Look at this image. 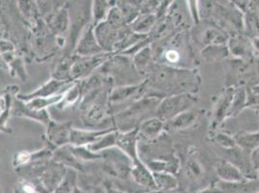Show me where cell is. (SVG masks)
<instances>
[{
    "mask_svg": "<svg viewBox=\"0 0 259 193\" xmlns=\"http://www.w3.org/2000/svg\"><path fill=\"white\" fill-rule=\"evenodd\" d=\"M193 100L189 95L166 96L160 103L156 111V117L166 123L180 113L189 110Z\"/></svg>",
    "mask_w": 259,
    "mask_h": 193,
    "instance_id": "1",
    "label": "cell"
},
{
    "mask_svg": "<svg viewBox=\"0 0 259 193\" xmlns=\"http://www.w3.org/2000/svg\"><path fill=\"white\" fill-rule=\"evenodd\" d=\"M109 58V54H99L93 57H80L77 61L73 63L71 69L72 79H78L87 77L100 65L105 63Z\"/></svg>",
    "mask_w": 259,
    "mask_h": 193,
    "instance_id": "2",
    "label": "cell"
},
{
    "mask_svg": "<svg viewBox=\"0 0 259 193\" xmlns=\"http://www.w3.org/2000/svg\"><path fill=\"white\" fill-rule=\"evenodd\" d=\"M103 49L98 43L95 27L89 25L79 39L76 45V54L79 57H93L103 54Z\"/></svg>",
    "mask_w": 259,
    "mask_h": 193,
    "instance_id": "3",
    "label": "cell"
},
{
    "mask_svg": "<svg viewBox=\"0 0 259 193\" xmlns=\"http://www.w3.org/2000/svg\"><path fill=\"white\" fill-rule=\"evenodd\" d=\"M73 128L67 124H60L51 121L47 128V136L51 144L57 148H62L70 144L71 130Z\"/></svg>",
    "mask_w": 259,
    "mask_h": 193,
    "instance_id": "4",
    "label": "cell"
},
{
    "mask_svg": "<svg viewBox=\"0 0 259 193\" xmlns=\"http://www.w3.org/2000/svg\"><path fill=\"white\" fill-rule=\"evenodd\" d=\"M115 130L114 129H104V130H84V129H72L70 144L73 146H89L94 144L98 140L109 132Z\"/></svg>",
    "mask_w": 259,
    "mask_h": 193,
    "instance_id": "5",
    "label": "cell"
},
{
    "mask_svg": "<svg viewBox=\"0 0 259 193\" xmlns=\"http://www.w3.org/2000/svg\"><path fill=\"white\" fill-rule=\"evenodd\" d=\"M131 175L133 180L139 185L152 190L153 192L158 191L153 172L142 161H136L133 164Z\"/></svg>",
    "mask_w": 259,
    "mask_h": 193,
    "instance_id": "6",
    "label": "cell"
},
{
    "mask_svg": "<svg viewBox=\"0 0 259 193\" xmlns=\"http://www.w3.org/2000/svg\"><path fill=\"white\" fill-rule=\"evenodd\" d=\"M72 86H73V83L70 84L69 81L52 79L32 93H30L28 95H24V96H20V99H22V101H24V102H28L33 99L55 96V95H59L58 92H61L63 89H70Z\"/></svg>",
    "mask_w": 259,
    "mask_h": 193,
    "instance_id": "7",
    "label": "cell"
},
{
    "mask_svg": "<svg viewBox=\"0 0 259 193\" xmlns=\"http://www.w3.org/2000/svg\"><path fill=\"white\" fill-rule=\"evenodd\" d=\"M68 169L62 164H56L50 167L42 176V185L47 193H54L56 188L61 184L67 175Z\"/></svg>",
    "mask_w": 259,
    "mask_h": 193,
    "instance_id": "8",
    "label": "cell"
},
{
    "mask_svg": "<svg viewBox=\"0 0 259 193\" xmlns=\"http://www.w3.org/2000/svg\"><path fill=\"white\" fill-rule=\"evenodd\" d=\"M139 129H131L127 132H119L118 141L116 147L125 153L135 163L139 161V156L137 152V141H138Z\"/></svg>",
    "mask_w": 259,
    "mask_h": 193,
    "instance_id": "9",
    "label": "cell"
},
{
    "mask_svg": "<svg viewBox=\"0 0 259 193\" xmlns=\"http://www.w3.org/2000/svg\"><path fill=\"white\" fill-rule=\"evenodd\" d=\"M117 30L108 25L107 22H101L95 27V35L98 43L104 52L109 53L113 50V45L116 43Z\"/></svg>",
    "mask_w": 259,
    "mask_h": 193,
    "instance_id": "10",
    "label": "cell"
},
{
    "mask_svg": "<svg viewBox=\"0 0 259 193\" xmlns=\"http://www.w3.org/2000/svg\"><path fill=\"white\" fill-rule=\"evenodd\" d=\"M164 129V122L157 117L142 121L139 128L138 138L141 140L156 139Z\"/></svg>",
    "mask_w": 259,
    "mask_h": 193,
    "instance_id": "11",
    "label": "cell"
},
{
    "mask_svg": "<svg viewBox=\"0 0 259 193\" xmlns=\"http://www.w3.org/2000/svg\"><path fill=\"white\" fill-rule=\"evenodd\" d=\"M218 176L227 182H244L243 173L229 161H220L216 166Z\"/></svg>",
    "mask_w": 259,
    "mask_h": 193,
    "instance_id": "12",
    "label": "cell"
},
{
    "mask_svg": "<svg viewBox=\"0 0 259 193\" xmlns=\"http://www.w3.org/2000/svg\"><path fill=\"white\" fill-rule=\"evenodd\" d=\"M197 118V113L192 110H187L176 117L164 123V129L168 130H180L191 127Z\"/></svg>",
    "mask_w": 259,
    "mask_h": 193,
    "instance_id": "13",
    "label": "cell"
},
{
    "mask_svg": "<svg viewBox=\"0 0 259 193\" xmlns=\"http://www.w3.org/2000/svg\"><path fill=\"white\" fill-rule=\"evenodd\" d=\"M155 182L160 192H168L177 188L178 182L171 173L167 172H153Z\"/></svg>",
    "mask_w": 259,
    "mask_h": 193,
    "instance_id": "14",
    "label": "cell"
},
{
    "mask_svg": "<svg viewBox=\"0 0 259 193\" xmlns=\"http://www.w3.org/2000/svg\"><path fill=\"white\" fill-rule=\"evenodd\" d=\"M143 87V84H139V85H129L123 86V87H117L115 88L112 93L109 96V101L111 103H122L125 102L132 96H136L140 91L141 88Z\"/></svg>",
    "mask_w": 259,
    "mask_h": 193,
    "instance_id": "15",
    "label": "cell"
},
{
    "mask_svg": "<svg viewBox=\"0 0 259 193\" xmlns=\"http://www.w3.org/2000/svg\"><path fill=\"white\" fill-rule=\"evenodd\" d=\"M119 132L113 130L111 132H109L108 134H106L105 136H103L100 140H98L97 142H95L94 144H91L89 146H87L90 150L94 153L99 152H104V151L108 150L110 148H113L117 145V141H118Z\"/></svg>",
    "mask_w": 259,
    "mask_h": 193,
    "instance_id": "16",
    "label": "cell"
},
{
    "mask_svg": "<svg viewBox=\"0 0 259 193\" xmlns=\"http://www.w3.org/2000/svg\"><path fill=\"white\" fill-rule=\"evenodd\" d=\"M64 98V94H59L49 98H38L33 99L31 101L24 102L25 106L33 110H46V108L52 105H56Z\"/></svg>",
    "mask_w": 259,
    "mask_h": 193,
    "instance_id": "17",
    "label": "cell"
},
{
    "mask_svg": "<svg viewBox=\"0 0 259 193\" xmlns=\"http://www.w3.org/2000/svg\"><path fill=\"white\" fill-rule=\"evenodd\" d=\"M55 160L58 161L60 164L64 166H70L72 168L81 169L79 162L77 159L72 154L69 146H64L62 148H59V150L55 153Z\"/></svg>",
    "mask_w": 259,
    "mask_h": 193,
    "instance_id": "18",
    "label": "cell"
},
{
    "mask_svg": "<svg viewBox=\"0 0 259 193\" xmlns=\"http://www.w3.org/2000/svg\"><path fill=\"white\" fill-rule=\"evenodd\" d=\"M17 111L21 115L37 120L39 122H42L44 125H46L47 127L50 124V122L52 121L50 119V116H49L47 110H33V109L27 108L24 103L19 104V106H17Z\"/></svg>",
    "mask_w": 259,
    "mask_h": 193,
    "instance_id": "19",
    "label": "cell"
},
{
    "mask_svg": "<svg viewBox=\"0 0 259 193\" xmlns=\"http://www.w3.org/2000/svg\"><path fill=\"white\" fill-rule=\"evenodd\" d=\"M151 49L149 46L142 47L141 51L135 55L134 60H133V63L135 65V67L141 73L146 71L148 69L149 65H151Z\"/></svg>",
    "mask_w": 259,
    "mask_h": 193,
    "instance_id": "20",
    "label": "cell"
},
{
    "mask_svg": "<svg viewBox=\"0 0 259 193\" xmlns=\"http://www.w3.org/2000/svg\"><path fill=\"white\" fill-rule=\"evenodd\" d=\"M156 22V16L153 14H144L133 22V30L137 34L148 32Z\"/></svg>",
    "mask_w": 259,
    "mask_h": 193,
    "instance_id": "21",
    "label": "cell"
},
{
    "mask_svg": "<svg viewBox=\"0 0 259 193\" xmlns=\"http://www.w3.org/2000/svg\"><path fill=\"white\" fill-rule=\"evenodd\" d=\"M111 9L108 1H94L93 2V18L96 25L101 22H106L108 12Z\"/></svg>",
    "mask_w": 259,
    "mask_h": 193,
    "instance_id": "22",
    "label": "cell"
},
{
    "mask_svg": "<svg viewBox=\"0 0 259 193\" xmlns=\"http://www.w3.org/2000/svg\"><path fill=\"white\" fill-rule=\"evenodd\" d=\"M106 22H108L110 27H112L115 30H118L119 28L123 27L127 23L123 13L117 6L111 7V9L108 12V18Z\"/></svg>",
    "mask_w": 259,
    "mask_h": 193,
    "instance_id": "23",
    "label": "cell"
},
{
    "mask_svg": "<svg viewBox=\"0 0 259 193\" xmlns=\"http://www.w3.org/2000/svg\"><path fill=\"white\" fill-rule=\"evenodd\" d=\"M70 150L72 152V154L76 157L77 160H81V161H94L97 160L100 158H103L102 154H98V153H94L90 150L87 146H69Z\"/></svg>",
    "mask_w": 259,
    "mask_h": 193,
    "instance_id": "24",
    "label": "cell"
},
{
    "mask_svg": "<svg viewBox=\"0 0 259 193\" xmlns=\"http://www.w3.org/2000/svg\"><path fill=\"white\" fill-rule=\"evenodd\" d=\"M236 143L244 150L254 151L259 148V132L241 135L236 139Z\"/></svg>",
    "mask_w": 259,
    "mask_h": 193,
    "instance_id": "25",
    "label": "cell"
},
{
    "mask_svg": "<svg viewBox=\"0 0 259 193\" xmlns=\"http://www.w3.org/2000/svg\"><path fill=\"white\" fill-rule=\"evenodd\" d=\"M69 25V14L66 9H62L57 13L52 22V28L54 32L61 34L65 32Z\"/></svg>",
    "mask_w": 259,
    "mask_h": 193,
    "instance_id": "26",
    "label": "cell"
},
{
    "mask_svg": "<svg viewBox=\"0 0 259 193\" xmlns=\"http://www.w3.org/2000/svg\"><path fill=\"white\" fill-rule=\"evenodd\" d=\"M227 55V49L223 45H210L202 52V56L207 61H217Z\"/></svg>",
    "mask_w": 259,
    "mask_h": 193,
    "instance_id": "27",
    "label": "cell"
},
{
    "mask_svg": "<svg viewBox=\"0 0 259 193\" xmlns=\"http://www.w3.org/2000/svg\"><path fill=\"white\" fill-rule=\"evenodd\" d=\"M82 89V87L80 86L79 83H74L73 86L70 88V89H68L67 90V92H66V94L64 95V98H63V107H67V106H71V105H73V104H75L76 101L78 100V98L80 96V94H81V90Z\"/></svg>",
    "mask_w": 259,
    "mask_h": 193,
    "instance_id": "28",
    "label": "cell"
},
{
    "mask_svg": "<svg viewBox=\"0 0 259 193\" xmlns=\"http://www.w3.org/2000/svg\"><path fill=\"white\" fill-rule=\"evenodd\" d=\"M215 142L217 144H219L220 146H222L223 148L227 149V150L235 148V146H236V141L235 140L227 136V134H223V133L217 135L215 137Z\"/></svg>",
    "mask_w": 259,
    "mask_h": 193,
    "instance_id": "29",
    "label": "cell"
},
{
    "mask_svg": "<svg viewBox=\"0 0 259 193\" xmlns=\"http://www.w3.org/2000/svg\"><path fill=\"white\" fill-rule=\"evenodd\" d=\"M246 101V94H245V91L240 89L238 90L237 92L234 94V99H233V110L235 109L236 111H238L240 108L243 107V104L245 103Z\"/></svg>",
    "mask_w": 259,
    "mask_h": 193,
    "instance_id": "30",
    "label": "cell"
},
{
    "mask_svg": "<svg viewBox=\"0 0 259 193\" xmlns=\"http://www.w3.org/2000/svg\"><path fill=\"white\" fill-rule=\"evenodd\" d=\"M103 109L99 106H94L93 108H91V110L89 111L88 114V119L89 121H98L99 119L103 116Z\"/></svg>",
    "mask_w": 259,
    "mask_h": 193,
    "instance_id": "31",
    "label": "cell"
},
{
    "mask_svg": "<svg viewBox=\"0 0 259 193\" xmlns=\"http://www.w3.org/2000/svg\"><path fill=\"white\" fill-rule=\"evenodd\" d=\"M165 58L170 63H175L179 60V54L175 51H168L165 53Z\"/></svg>",
    "mask_w": 259,
    "mask_h": 193,
    "instance_id": "32",
    "label": "cell"
},
{
    "mask_svg": "<svg viewBox=\"0 0 259 193\" xmlns=\"http://www.w3.org/2000/svg\"><path fill=\"white\" fill-rule=\"evenodd\" d=\"M251 162L254 168L258 169L259 167V148L251 153Z\"/></svg>",
    "mask_w": 259,
    "mask_h": 193,
    "instance_id": "33",
    "label": "cell"
},
{
    "mask_svg": "<svg viewBox=\"0 0 259 193\" xmlns=\"http://www.w3.org/2000/svg\"><path fill=\"white\" fill-rule=\"evenodd\" d=\"M104 188H105V190H106V193H126L125 191L121 190V189L114 188V187H112L111 185H108V184H105Z\"/></svg>",
    "mask_w": 259,
    "mask_h": 193,
    "instance_id": "34",
    "label": "cell"
},
{
    "mask_svg": "<svg viewBox=\"0 0 259 193\" xmlns=\"http://www.w3.org/2000/svg\"><path fill=\"white\" fill-rule=\"evenodd\" d=\"M90 193H106V190H105V188L95 187L94 189H92V191Z\"/></svg>",
    "mask_w": 259,
    "mask_h": 193,
    "instance_id": "35",
    "label": "cell"
},
{
    "mask_svg": "<svg viewBox=\"0 0 259 193\" xmlns=\"http://www.w3.org/2000/svg\"><path fill=\"white\" fill-rule=\"evenodd\" d=\"M72 193H83L82 192V190L80 189V188H78L77 186H76L74 189H73V192Z\"/></svg>",
    "mask_w": 259,
    "mask_h": 193,
    "instance_id": "36",
    "label": "cell"
},
{
    "mask_svg": "<svg viewBox=\"0 0 259 193\" xmlns=\"http://www.w3.org/2000/svg\"><path fill=\"white\" fill-rule=\"evenodd\" d=\"M151 193H157V192H151Z\"/></svg>",
    "mask_w": 259,
    "mask_h": 193,
    "instance_id": "37",
    "label": "cell"
},
{
    "mask_svg": "<svg viewBox=\"0 0 259 193\" xmlns=\"http://www.w3.org/2000/svg\"><path fill=\"white\" fill-rule=\"evenodd\" d=\"M258 170H259V167H258Z\"/></svg>",
    "mask_w": 259,
    "mask_h": 193,
    "instance_id": "38",
    "label": "cell"
}]
</instances>
